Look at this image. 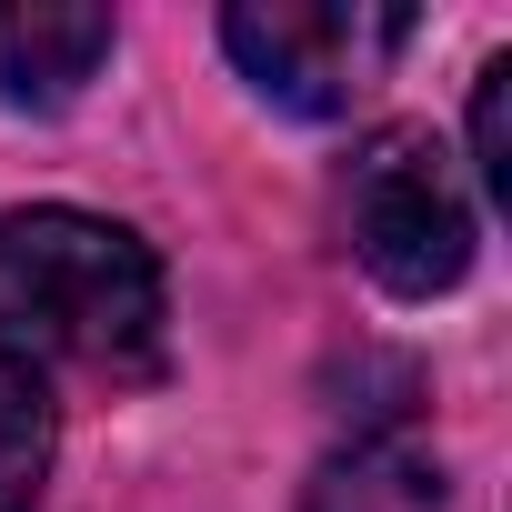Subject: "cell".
<instances>
[{
    "label": "cell",
    "mask_w": 512,
    "mask_h": 512,
    "mask_svg": "<svg viewBox=\"0 0 512 512\" xmlns=\"http://www.w3.org/2000/svg\"><path fill=\"white\" fill-rule=\"evenodd\" d=\"M161 312L171 302L141 231L71 201L0 211V332H11V352H61L81 372H151Z\"/></svg>",
    "instance_id": "obj_1"
},
{
    "label": "cell",
    "mask_w": 512,
    "mask_h": 512,
    "mask_svg": "<svg viewBox=\"0 0 512 512\" xmlns=\"http://www.w3.org/2000/svg\"><path fill=\"white\" fill-rule=\"evenodd\" d=\"M342 221H352L362 272L392 302H432L472 272V201L452 181V151L422 121H392L362 141V161L342 181Z\"/></svg>",
    "instance_id": "obj_2"
},
{
    "label": "cell",
    "mask_w": 512,
    "mask_h": 512,
    "mask_svg": "<svg viewBox=\"0 0 512 512\" xmlns=\"http://www.w3.org/2000/svg\"><path fill=\"white\" fill-rule=\"evenodd\" d=\"M402 41L412 11H382V0H231L221 11V51L241 61V81L302 121H342L352 101H372Z\"/></svg>",
    "instance_id": "obj_3"
},
{
    "label": "cell",
    "mask_w": 512,
    "mask_h": 512,
    "mask_svg": "<svg viewBox=\"0 0 512 512\" xmlns=\"http://www.w3.org/2000/svg\"><path fill=\"white\" fill-rule=\"evenodd\" d=\"M101 0H0V101L11 111H71L111 61Z\"/></svg>",
    "instance_id": "obj_4"
},
{
    "label": "cell",
    "mask_w": 512,
    "mask_h": 512,
    "mask_svg": "<svg viewBox=\"0 0 512 512\" xmlns=\"http://www.w3.org/2000/svg\"><path fill=\"white\" fill-rule=\"evenodd\" d=\"M302 512H452V482L412 422H372L302 482Z\"/></svg>",
    "instance_id": "obj_5"
},
{
    "label": "cell",
    "mask_w": 512,
    "mask_h": 512,
    "mask_svg": "<svg viewBox=\"0 0 512 512\" xmlns=\"http://www.w3.org/2000/svg\"><path fill=\"white\" fill-rule=\"evenodd\" d=\"M51 452H61L51 382H41V362H31V352H11V342H0V512H41Z\"/></svg>",
    "instance_id": "obj_6"
},
{
    "label": "cell",
    "mask_w": 512,
    "mask_h": 512,
    "mask_svg": "<svg viewBox=\"0 0 512 512\" xmlns=\"http://www.w3.org/2000/svg\"><path fill=\"white\" fill-rule=\"evenodd\" d=\"M472 171L492 201H512V61H492L472 81Z\"/></svg>",
    "instance_id": "obj_7"
}]
</instances>
